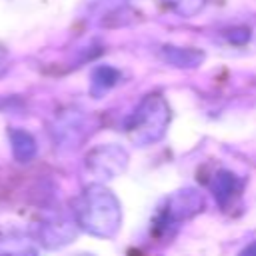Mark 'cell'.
<instances>
[{
	"label": "cell",
	"instance_id": "6da1fadb",
	"mask_svg": "<svg viewBox=\"0 0 256 256\" xmlns=\"http://www.w3.org/2000/svg\"><path fill=\"white\" fill-rule=\"evenodd\" d=\"M78 228L98 238H114L122 226L120 200L104 184H90L74 200Z\"/></svg>",
	"mask_w": 256,
	"mask_h": 256
},
{
	"label": "cell",
	"instance_id": "7a4b0ae2",
	"mask_svg": "<svg viewBox=\"0 0 256 256\" xmlns=\"http://www.w3.org/2000/svg\"><path fill=\"white\" fill-rule=\"evenodd\" d=\"M170 124V110L158 96H148L124 122L128 138L136 146H150L164 138Z\"/></svg>",
	"mask_w": 256,
	"mask_h": 256
},
{
	"label": "cell",
	"instance_id": "3957f363",
	"mask_svg": "<svg viewBox=\"0 0 256 256\" xmlns=\"http://www.w3.org/2000/svg\"><path fill=\"white\" fill-rule=\"evenodd\" d=\"M128 166V154L124 148L114 146V144H106L100 148H94L88 156H86V168L98 176V178H116L118 174H122Z\"/></svg>",
	"mask_w": 256,
	"mask_h": 256
},
{
	"label": "cell",
	"instance_id": "277c9868",
	"mask_svg": "<svg viewBox=\"0 0 256 256\" xmlns=\"http://www.w3.org/2000/svg\"><path fill=\"white\" fill-rule=\"evenodd\" d=\"M204 206H206L204 196L198 190L194 188L178 190L166 200V206L162 212V224H180L184 220H190L196 214H200Z\"/></svg>",
	"mask_w": 256,
	"mask_h": 256
},
{
	"label": "cell",
	"instance_id": "5b68a950",
	"mask_svg": "<svg viewBox=\"0 0 256 256\" xmlns=\"http://www.w3.org/2000/svg\"><path fill=\"white\" fill-rule=\"evenodd\" d=\"M76 226L78 224H72L68 220H50V222H44L38 228V240H40L42 246H46L50 250L62 248V246L70 244L76 238V232H78Z\"/></svg>",
	"mask_w": 256,
	"mask_h": 256
},
{
	"label": "cell",
	"instance_id": "8992f818",
	"mask_svg": "<svg viewBox=\"0 0 256 256\" xmlns=\"http://www.w3.org/2000/svg\"><path fill=\"white\" fill-rule=\"evenodd\" d=\"M210 188H212V194H214L216 202L226 208V206L242 192V180H240L234 172L220 170V172L212 178Z\"/></svg>",
	"mask_w": 256,
	"mask_h": 256
},
{
	"label": "cell",
	"instance_id": "52a82bcc",
	"mask_svg": "<svg viewBox=\"0 0 256 256\" xmlns=\"http://www.w3.org/2000/svg\"><path fill=\"white\" fill-rule=\"evenodd\" d=\"M10 146H12V154L18 162H30L38 152L34 136L20 128L10 130Z\"/></svg>",
	"mask_w": 256,
	"mask_h": 256
},
{
	"label": "cell",
	"instance_id": "ba28073f",
	"mask_svg": "<svg viewBox=\"0 0 256 256\" xmlns=\"http://www.w3.org/2000/svg\"><path fill=\"white\" fill-rule=\"evenodd\" d=\"M0 256H38V250L24 238H4L0 240Z\"/></svg>",
	"mask_w": 256,
	"mask_h": 256
},
{
	"label": "cell",
	"instance_id": "9c48e42d",
	"mask_svg": "<svg viewBox=\"0 0 256 256\" xmlns=\"http://www.w3.org/2000/svg\"><path fill=\"white\" fill-rule=\"evenodd\" d=\"M240 256H256V242H252L248 248H244Z\"/></svg>",
	"mask_w": 256,
	"mask_h": 256
}]
</instances>
